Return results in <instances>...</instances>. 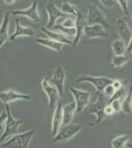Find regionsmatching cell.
Instances as JSON below:
<instances>
[{
    "instance_id": "obj_1",
    "label": "cell",
    "mask_w": 132,
    "mask_h": 148,
    "mask_svg": "<svg viewBox=\"0 0 132 148\" xmlns=\"http://www.w3.org/2000/svg\"><path fill=\"white\" fill-rule=\"evenodd\" d=\"M36 134V129H30L22 134H16L6 141L0 144V147L27 148L31 143L33 136Z\"/></svg>"
},
{
    "instance_id": "obj_2",
    "label": "cell",
    "mask_w": 132,
    "mask_h": 148,
    "mask_svg": "<svg viewBox=\"0 0 132 148\" xmlns=\"http://www.w3.org/2000/svg\"><path fill=\"white\" fill-rule=\"evenodd\" d=\"M5 111L7 113V119L5 122V127L3 134L0 136V144L6 141L13 135L19 133V127L22 123V120L16 119L12 113L9 104H5Z\"/></svg>"
},
{
    "instance_id": "obj_3",
    "label": "cell",
    "mask_w": 132,
    "mask_h": 148,
    "mask_svg": "<svg viewBox=\"0 0 132 148\" xmlns=\"http://www.w3.org/2000/svg\"><path fill=\"white\" fill-rule=\"evenodd\" d=\"M83 128V126L79 123H69L62 125L58 133L54 136V143H61L70 140L74 136H76Z\"/></svg>"
},
{
    "instance_id": "obj_4",
    "label": "cell",
    "mask_w": 132,
    "mask_h": 148,
    "mask_svg": "<svg viewBox=\"0 0 132 148\" xmlns=\"http://www.w3.org/2000/svg\"><path fill=\"white\" fill-rule=\"evenodd\" d=\"M112 82V79L108 78V77L94 76V75H79L75 80V82L78 84L87 82V83L93 85L95 88L96 89L97 92H102L103 89L108 84H111Z\"/></svg>"
},
{
    "instance_id": "obj_5",
    "label": "cell",
    "mask_w": 132,
    "mask_h": 148,
    "mask_svg": "<svg viewBox=\"0 0 132 148\" xmlns=\"http://www.w3.org/2000/svg\"><path fill=\"white\" fill-rule=\"evenodd\" d=\"M86 21L88 25L101 24L105 28H110L111 25L106 18L104 13L95 4L87 5V17Z\"/></svg>"
},
{
    "instance_id": "obj_6",
    "label": "cell",
    "mask_w": 132,
    "mask_h": 148,
    "mask_svg": "<svg viewBox=\"0 0 132 148\" xmlns=\"http://www.w3.org/2000/svg\"><path fill=\"white\" fill-rule=\"evenodd\" d=\"M105 97L106 96L104 94H102V92H98L97 99H96L95 102L93 103V105L91 106L90 114L95 116V120L93 123H89L90 126L97 125V124L101 123L106 118V115L104 113V108L108 103L105 99Z\"/></svg>"
},
{
    "instance_id": "obj_7",
    "label": "cell",
    "mask_w": 132,
    "mask_h": 148,
    "mask_svg": "<svg viewBox=\"0 0 132 148\" xmlns=\"http://www.w3.org/2000/svg\"><path fill=\"white\" fill-rule=\"evenodd\" d=\"M69 91L74 99V102L76 105V113L82 112L89 104L90 92L88 91L78 89L73 86H70Z\"/></svg>"
},
{
    "instance_id": "obj_8",
    "label": "cell",
    "mask_w": 132,
    "mask_h": 148,
    "mask_svg": "<svg viewBox=\"0 0 132 148\" xmlns=\"http://www.w3.org/2000/svg\"><path fill=\"white\" fill-rule=\"evenodd\" d=\"M45 10L48 14V22L46 27L49 29H51L57 23V21L59 19L69 16L68 15L63 13L61 9L57 8V6L54 3L53 0L49 1V3L45 6Z\"/></svg>"
},
{
    "instance_id": "obj_9",
    "label": "cell",
    "mask_w": 132,
    "mask_h": 148,
    "mask_svg": "<svg viewBox=\"0 0 132 148\" xmlns=\"http://www.w3.org/2000/svg\"><path fill=\"white\" fill-rule=\"evenodd\" d=\"M41 87L48 98L49 108H54L59 101V97H61L59 91L47 78H44L41 81Z\"/></svg>"
},
{
    "instance_id": "obj_10",
    "label": "cell",
    "mask_w": 132,
    "mask_h": 148,
    "mask_svg": "<svg viewBox=\"0 0 132 148\" xmlns=\"http://www.w3.org/2000/svg\"><path fill=\"white\" fill-rule=\"evenodd\" d=\"M65 80H66V72H65V69H63V67L61 65L56 66L53 70L51 79L49 81L57 88L61 97L64 96Z\"/></svg>"
},
{
    "instance_id": "obj_11",
    "label": "cell",
    "mask_w": 132,
    "mask_h": 148,
    "mask_svg": "<svg viewBox=\"0 0 132 148\" xmlns=\"http://www.w3.org/2000/svg\"><path fill=\"white\" fill-rule=\"evenodd\" d=\"M15 16H25L30 19L33 22H39L41 20V17L39 13L38 10V2L33 1L30 7L25 9V10H13L11 12Z\"/></svg>"
},
{
    "instance_id": "obj_12",
    "label": "cell",
    "mask_w": 132,
    "mask_h": 148,
    "mask_svg": "<svg viewBox=\"0 0 132 148\" xmlns=\"http://www.w3.org/2000/svg\"><path fill=\"white\" fill-rule=\"evenodd\" d=\"M84 34L88 39H96V38H108V33L106 28L101 24H92L86 25L85 27Z\"/></svg>"
},
{
    "instance_id": "obj_13",
    "label": "cell",
    "mask_w": 132,
    "mask_h": 148,
    "mask_svg": "<svg viewBox=\"0 0 132 148\" xmlns=\"http://www.w3.org/2000/svg\"><path fill=\"white\" fill-rule=\"evenodd\" d=\"M32 97L29 94L21 93L13 90H6L0 92V101L5 104H9L17 100H31Z\"/></svg>"
},
{
    "instance_id": "obj_14",
    "label": "cell",
    "mask_w": 132,
    "mask_h": 148,
    "mask_svg": "<svg viewBox=\"0 0 132 148\" xmlns=\"http://www.w3.org/2000/svg\"><path fill=\"white\" fill-rule=\"evenodd\" d=\"M63 125V105L60 101L55 106L52 117V134L55 136Z\"/></svg>"
},
{
    "instance_id": "obj_15",
    "label": "cell",
    "mask_w": 132,
    "mask_h": 148,
    "mask_svg": "<svg viewBox=\"0 0 132 148\" xmlns=\"http://www.w3.org/2000/svg\"><path fill=\"white\" fill-rule=\"evenodd\" d=\"M115 27L120 39H122L124 41H125L126 44H128L129 40L131 38L132 32L126 20L124 17L118 18L115 21Z\"/></svg>"
},
{
    "instance_id": "obj_16",
    "label": "cell",
    "mask_w": 132,
    "mask_h": 148,
    "mask_svg": "<svg viewBox=\"0 0 132 148\" xmlns=\"http://www.w3.org/2000/svg\"><path fill=\"white\" fill-rule=\"evenodd\" d=\"M34 30L32 27L22 26L19 19L16 20V29L15 32L9 36V40L10 41H16L17 38L19 37H33L34 36Z\"/></svg>"
},
{
    "instance_id": "obj_17",
    "label": "cell",
    "mask_w": 132,
    "mask_h": 148,
    "mask_svg": "<svg viewBox=\"0 0 132 148\" xmlns=\"http://www.w3.org/2000/svg\"><path fill=\"white\" fill-rule=\"evenodd\" d=\"M11 12L9 11H5L3 14V21L0 24V50L3 47V45L7 42L9 39V21L11 17Z\"/></svg>"
},
{
    "instance_id": "obj_18",
    "label": "cell",
    "mask_w": 132,
    "mask_h": 148,
    "mask_svg": "<svg viewBox=\"0 0 132 148\" xmlns=\"http://www.w3.org/2000/svg\"><path fill=\"white\" fill-rule=\"evenodd\" d=\"M41 31L44 33L45 35L48 36V38H49L51 40H56L57 42L62 43L63 45H73V41L69 37H67L66 34H62L61 32L52 30V29H49L47 27H42Z\"/></svg>"
},
{
    "instance_id": "obj_19",
    "label": "cell",
    "mask_w": 132,
    "mask_h": 148,
    "mask_svg": "<svg viewBox=\"0 0 132 148\" xmlns=\"http://www.w3.org/2000/svg\"><path fill=\"white\" fill-rule=\"evenodd\" d=\"M87 25V21L86 19L82 16V14H79L77 16H76V26H75V28H76V34H75V37L74 39L72 40L73 41V45H77L81 38H82V35L84 34V31H85V26Z\"/></svg>"
},
{
    "instance_id": "obj_20",
    "label": "cell",
    "mask_w": 132,
    "mask_h": 148,
    "mask_svg": "<svg viewBox=\"0 0 132 148\" xmlns=\"http://www.w3.org/2000/svg\"><path fill=\"white\" fill-rule=\"evenodd\" d=\"M36 43L42 45V46H44L48 49H50L52 51H61L62 47H63V44L62 43L57 42L54 40H51L49 38H38L36 39Z\"/></svg>"
},
{
    "instance_id": "obj_21",
    "label": "cell",
    "mask_w": 132,
    "mask_h": 148,
    "mask_svg": "<svg viewBox=\"0 0 132 148\" xmlns=\"http://www.w3.org/2000/svg\"><path fill=\"white\" fill-rule=\"evenodd\" d=\"M76 113L75 102H71L63 106V125H66L72 123Z\"/></svg>"
},
{
    "instance_id": "obj_22",
    "label": "cell",
    "mask_w": 132,
    "mask_h": 148,
    "mask_svg": "<svg viewBox=\"0 0 132 148\" xmlns=\"http://www.w3.org/2000/svg\"><path fill=\"white\" fill-rule=\"evenodd\" d=\"M127 44L122 39H118L112 43V51L113 55H125L126 53Z\"/></svg>"
},
{
    "instance_id": "obj_23",
    "label": "cell",
    "mask_w": 132,
    "mask_h": 148,
    "mask_svg": "<svg viewBox=\"0 0 132 148\" xmlns=\"http://www.w3.org/2000/svg\"><path fill=\"white\" fill-rule=\"evenodd\" d=\"M122 111L126 115L132 113V85L128 90L127 95L122 100Z\"/></svg>"
},
{
    "instance_id": "obj_24",
    "label": "cell",
    "mask_w": 132,
    "mask_h": 148,
    "mask_svg": "<svg viewBox=\"0 0 132 148\" xmlns=\"http://www.w3.org/2000/svg\"><path fill=\"white\" fill-rule=\"evenodd\" d=\"M61 10L68 16H72L76 17L79 14V10L76 5L73 3L68 2V1H64L62 5H61Z\"/></svg>"
},
{
    "instance_id": "obj_25",
    "label": "cell",
    "mask_w": 132,
    "mask_h": 148,
    "mask_svg": "<svg viewBox=\"0 0 132 148\" xmlns=\"http://www.w3.org/2000/svg\"><path fill=\"white\" fill-rule=\"evenodd\" d=\"M129 140V135L128 134H121L117 137H115L112 140V147L113 148H124L125 147L127 142Z\"/></svg>"
},
{
    "instance_id": "obj_26",
    "label": "cell",
    "mask_w": 132,
    "mask_h": 148,
    "mask_svg": "<svg viewBox=\"0 0 132 148\" xmlns=\"http://www.w3.org/2000/svg\"><path fill=\"white\" fill-rule=\"evenodd\" d=\"M129 61V57L128 55H114V57L112 58L111 64L114 68H122L124 65L128 63Z\"/></svg>"
},
{
    "instance_id": "obj_27",
    "label": "cell",
    "mask_w": 132,
    "mask_h": 148,
    "mask_svg": "<svg viewBox=\"0 0 132 148\" xmlns=\"http://www.w3.org/2000/svg\"><path fill=\"white\" fill-rule=\"evenodd\" d=\"M51 29L58 31V32H61V33L66 34V36L69 37V38H73L74 39L75 34H76V28H66L65 27L62 26L60 23L56 24Z\"/></svg>"
},
{
    "instance_id": "obj_28",
    "label": "cell",
    "mask_w": 132,
    "mask_h": 148,
    "mask_svg": "<svg viewBox=\"0 0 132 148\" xmlns=\"http://www.w3.org/2000/svg\"><path fill=\"white\" fill-rule=\"evenodd\" d=\"M128 90H129V89H127V88H126V86L124 85L120 89H118V90H117V91L115 92V93L113 94V96H112L111 99H109V100H108V101L112 100V99H118L123 100V99H125V97L127 95V93H128Z\"/></svg>"
},
{
    "instance_id": "obj_29",
    "label": "cell",
    "mask_w": 132,
    "mask_h": 148,
    "mask_svg": "<svg viewBox=\"0 0 132 148\" xmlns=\"http://www.w3.org/2000/svg\"><path fill=\"white\" fill-rule=\"evenodd\" d=\"M60 24L66 28H75L76 26V17L69 16L67 17L63 18V21L60 22Z\"/></svg>"
},
{
    "instance_id": "obj_30",
    "label": "cell",
    "mask_w": 132,
    "mask_h": 148,
    "mask_svg": "<svg viewBox=\"0 0 132 148\" xmlns=\"http://www.w3.org/2000/svg\"><path fill=\"white\" fill-rule=\"evenodd\" d=\"M108 103L110 104L112 107L113 108L115 113H118L122 110V100L118 99H115L108 101Z\"/></svg>"
},
{
    "instance_id": "obj_31",
    "label": "cell",
    "mask_w": 132,
    "mask_h": 148,
    "mask_svg": "<svg viewBox=\"0 0 132 148\" xmlns=\"http://www.w3.org/2000/svg\"><path fill=\"white\" fill-rule=\"evenodd\" d=\"M115 92H116V90L114 89V87L112 86V84L108 85V86L103 89V91H102L103 94H104L107 98H108V100H109V99H111V98L113 96V94L115 93Z\"/></svg>"
},
{
    "instance_id": "obj_32",
    "label": "cell",
    "mask_w": 132,
    "mask_h": 148,
    "mask_svg": "<svg viewBox=\"0 0 132 148\" xmlns=\"http://www.w3.org/2000/svg\"><path fill=\"white\" fill-rule=\"evenodd\" d=\"M116 2L120 6V8L122 10V11L124 12V14L125 15H128L129 14V3H128V0H116Z\"/></svg>"
},
{
    "instance_id": "obj_33",
    "label": "cell",
    "mask_w": 132,
    "mask_h": 148,
    "mask_svg": "<svg viewBox=\"0 0 132 148\" xmlns=\"http://www.w3.org/2000/svg\"><path fill=\"white\" fill-rule=\"evenodd\" d=\"M6 119H7V113H6V111L1 113L0 114V132H3L4 131Z\"/></svg>"
},
{
    "instance_id": "obj_34",
    "label": "cell",
    "mask_w": 132,
    "mask_h": 148,
    "mask_svg": "<svg viewBox=\"0 0 132 148\" xmlns=\"http://www.w3.org/2000/svg\"><path fill=\"white\" fill-rule=\"evenodd\" d=\"M103 6L107 7V8H114L115 7V3H116V0H98Z\"/></svg>"
},
{
    "instance_id": "obj_35",
    "label": "cell",
    "mask_w": 132,
    "mask_h": 148,
    "mask_svg": "<svg viewBox=\"0 0 132 148\" xmlns=\"http://www.w3.org/2000/svg\"><path fill=\"white\" fill-rule=\"evenodd\" d=\"M104 113H105L106 116H112L115 113L113 108L112 107V106H111L109 103H108L106 105V106H105V108H104Z\"/></svg>"
},
{
    "instance_id": "obj_36",
    "label": "cell",
    "mask_w": 132,
    "mask_h": 148,
    "mask_svg": "<svg viewBox=\"0 0 132 148\" xmlns=\"http://www.w3.org/2000/svg\"><path fill=\"white\" fill-rule=\"evenodd\" d=\"M111 84L112 85V86L114 87V89L117 91V90H118V89H120L124 84H123V82L122 81H119V80H112V83Z\"/></svg>"
},
{
    "instance_id": "obj_37",
    "label": "cell",
    "mask_w": 132,
    "mask_h": 148,
    "mask_svg": "<svg viewBox=\"0 0 132 148\" xmlns=\"http://www.w3.org/2000/svg\"><path fill=\"white\" fill-rule=\"evenodd\" d=\"M132 52V36L131 40H129V42L127 44V49H126V53L127 54H131Z\"/></svg>"
},
{
    "instance_id": "obj_38",
    "label": "cell",
    "mask_w": 132,
    "mask_h": 148,
    "mask_svg": "<svg viewBox=\"0 0 132 148\" xmlns=\"http://www.w3.org/2000/svg\"><path fill=\"white\" fill-rule=\"evenodd\" d=\"M3 2L6 5H12L16 2V0H3Z\"/></svg>"
},
{
    "instance_id": "obj_39",
    "label": "cell",
    "mask_w": 132,
    "mask_h": 148,
    "mask_svg": "<svg viewBox=\"0 0 132 148\" xmlns=\"http://www.w3.org/2000/svg\"><path fill=\"white\" fill-rule=\"evenodd\" d=\"M125 147H126V148H132V142H131V143H127V144H126V146H125Z\"/></svg>"
},
{
    "instance_id": "obj_40",
    "label": "cell",
    "mask_w": 132,
    "mask_h": 148,
    "mask_svg": "<svg viewBox=\"0 0 132 148\" xmlns=\"http://www.w3.org/2000/svg\"><path fill=\"white\" fill-rule=\"evenodd\" d=\"M131 54H132V52H131Z\"/></svg>"
},
{
    "instance_id": "obj_41",
    "label": "cell",
    "mask_w": 132,
    "mask_h": 148,
    "mask_svg": "<svg viewBox=\"0 0 132 148\" xmlns=\"http://www.w3.org/2000/svg\"><path fill=\"white\" fill-rule=\"evenodd\" d=\"M0 114H1V113H0Z\"/></svg>"
}]
</instances>
